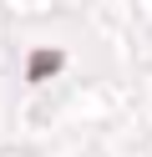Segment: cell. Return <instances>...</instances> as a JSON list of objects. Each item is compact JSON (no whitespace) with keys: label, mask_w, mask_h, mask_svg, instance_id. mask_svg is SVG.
Here are the masks:
<instances>
[{"label":"cell","mask_w":152,"mask_h":157,"mask_svg":"<svg viewBox=\"0 0 152 157\" xmlns=\"http://www.w3.org/2000/svg\"><path fill=\"white\" fill-rule=\"evenodd\" d=\"M56 66H61V51H36V56H30V66H25V76H30V81H41V76H51Z\"/></svg>","instance_id":"6da1fadb"}]
</instances>
